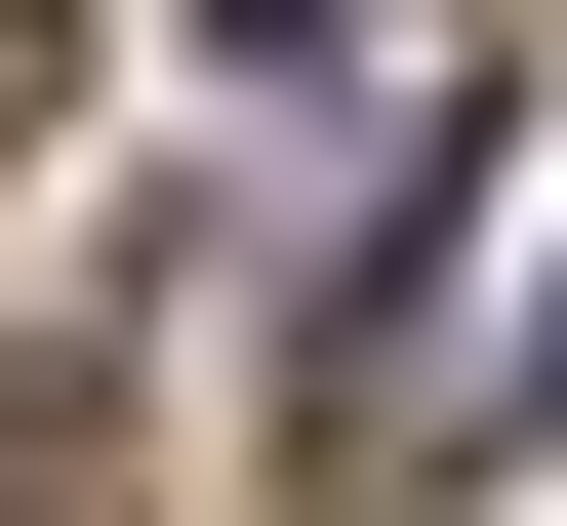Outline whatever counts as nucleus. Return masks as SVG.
<instances>
[{
  "instance_id": "f257e3e1",
  "label": "nucleus",
  "mask_w": 567,
  "mask_h": 526,
  "mask_svg": "<svg viewBox=\"0 0 567 526\" xmlns=\"http://www.w3.org/2000/svg\"><path fill=\"white\" fill-rule=\"evenodd\" d=\"M527 405H567V324H527Z\"/></svg>"
}]
</instances>
